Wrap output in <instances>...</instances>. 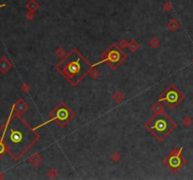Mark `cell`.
Returning a JSON list of instances; mask_svg holds the SVG:
<instances>
[{
  "mask_svg": "<svg viewBox=\"0 0 193 180\" xmlns=\"http://www.w3.org/2000/svg\"><path fill=\"white\" fill-rule=\"evenodd\" d=\"M40 140V135L36 128H32L27 125L18 115H15L6 135L7 151L15 158L23 157L27 151Z\"/></svg>",
  "mask_w": 193,
  "mask_h": 180,
  "instance_id": "6da1fadb",
  "label": "cell"
},
{
  "mask_svg": "<svg viewBox=\"0 0 193 180\" xmlns=\"http://www.w3.org/2000/svg\"><path fill=\"white\" fill-rule=\"evenodd\" d=\"M91 67L93 66L77 49H73L56 68L70 84L77 85L90 71Z\"/></svg>",
  "mask_w": 193,
  "mask_h": 180,
  "instance_id": "7a4b0ae2",
  "label": "cell"
},
{
  "mask_svg": "<svg viewBox=\"0 0 193 180\" xmlns=\"http://www.w3.org/2000/svg\"><path fill=\"white\" fill-rule=\"evenodd\" d=\"M145 128L155 139L161 142L175 130L177 124L164 112H160L155 114L153 117L147 121Z\"/></svg>",
  "mask_w": 193,
  "mask_h": 180,
  "instance_id": "3957f363",
  "label": "cell"
},
{
  "mask_svg": "<svg viewBox=\"0 0 193 180\" xmlns=\"http://www.w3.org/2000/svg\"><path fill=\"white\" fill-rule=\"evenodd\" d=\"M126 57L127 56H126L124 51L121 49V47L115 44H112L109 46V48L105 53H103L102 60L100 62L94 64L93 67L102 63H106L112 69H117L126 59Z\"/></svg>",
  "mask_w": 193,
  "mask_h": 180,
  "instance_id": "277c9868",
  "label": "cell"
},
{
  "mask_svg": "<svg viewBox=\"0 0 193 180\" xmlns=\"http://www.w3.org/2000/svg\"><path fill=\"white\" fill-rule=\"evenodd\" d=\"M74 117V114L69 108V106L67 104H65L64 102H60V103L56 107V109L50 113V119L46 123L40 125V127L46 125L49 122L57 121L59 127L64 128L66 125L69 124V122L72 120Z\"/></svg>",
  "mask_w": 193,
  "mask_h": 180,
  "instance_id": "5b68a950",
  "label": "cell"
},
{
  "mask_svg": "<svg viewBox=\"0 0 193 180\" xmlns=\"http://www.w3.org/2000/svg\"><path fill=\"white\" fill-rule=\"evenodd\" d=\"M184 100H185V95L174 85H170L160 94L158 101L164 102L169 108L173 109V108H175Z\"/></svg>",
  "mask_w": 193,
  "mask_h": 180,
  "instance_id": "8992f818",
  "label": "cell"
},
{
  "mask_svg": "<svg viewBox=\"0 0 193 180\" xmlns=\"http://www.w3.org/2000/svg\"><path fill=\"white\" fill-rule=\"evenodd\" d=\"M183 150L184 147L173 148L170 155L163 159V163L173 173H177L186 164V159L182 156Z\"/></svg>",
  "mask_w": 193,
  "mask_h": 180,
  "instance_id": "52a82bcc",
  "label": "cell"
},
{
  "mask_svg": "<svg viewBox=\"0 0 193 180\" xmlns=\"http://www.w3.org/2000/svg\"><path fill=\"white\" fill-rule=\"evenodd\" d=\"M27 109H28L27 104L26 103V101L23 100L22 99H20L16 103L13 105V110L15 112V115H18L24 114Z\"/></svg>",
  "mask_w": 193,
  "mask_h": 180,
  "instance_id": "ba28073f",
  "label": "cell"
},
{
  "mask_svg": "<svg viewBox=\"0 0 193 180\" xmlns=\"http://www.w3.org/2000/svg\"><path fill=\"white\" fill-rule=\"evenodd\" d=\"M12 64L8 58L6 57L0 58V72H2V73L8 72V71L12 69Z\"/></svg>",
  "mask_w": 193,
  "mask_h": 180,
  "instance_id": "9c48e42d",
  "label": "cell"
},
{
  "mask_svg": "<svg viewBox=\"0 0 193 180\" xmlns=\"http://www.w3.org/2000/svg\"><path fill=\"white\" fill-rule=\"evenodd\" d=\"M27 9H28V11L35 12L39 9V4L35 0H30L27 4Z\"/></svg>",
  "mask_w": 193,
  "mask_h": 180,
  "instance_id": "30bf717a",
  "label": "cell"
},
{
  "mask_svg": "<svg viewBox=\"0 0 193 180\" xmlns=\"http://www.w3.org/2000/svg\"><path fill=\"white\" fill-rule=\"evenodd\" d=\"M163 110H164V106L162 104H160V101H157L156 103H155L153 106H152V111H153L155 114L163 112Z\"/></svg>",
  "mask_w": 193,
  "mask_h": 180,
  "instance_id": "8fae6325",
  "label": "cell"
},
{
  "mask_svg": "<svg viewBox=\"0 0 193 180\" xmlns=\"http://www.w3.org/2000/svg\"><path fill=\"white\" fill-rule=\"evenodd\" d=\"M40 161H42V158H40L38 154H34V155H32L29 158V162L32 163L33 165H38L40 162Z\"/></svg>",
  "mask_w": 193,
  "mask_h": 180,
  "instance_id": "7c38bea8",
  "label": "cell"
},
{
  "mask_svg": "<svg viewBox=\"0 0 193 180\" xmlns=\"http://www.w3.org/2000/svg\"><path fill=\"white\" fill-rule=\"evenodd\" d=\"M192 123H193L192 119L189 116H186L184 119L182 120V124L184 125V127H186V128H189L190 125H192Z\"/></svg>",
  "mask_w": 193,
  "mask_h": 180,
  "instance_id": "4fadbf2b",
  "label": "cell"
},
{
  "mask_svg": "<svg viewBox=\"0 0 193 180\" xmlns=\"http://www.w3.org/2000/svg\"><path fill=\"white\" fill-rule=\"evenodd\" d=\"M113 99L117 101V103H120V102L123 100L124 96H123V94H121V93H120V92H117L116 95H114Z\"/></svg>",
  "mask_w": 193,
  "mask_h": 180,
  "instance_id": "5bb4252c",
  "label": "cell"
},
{
  "mask_svg": "<svg viewBox=\"0 0 193 180\" xmlns=\"http://www.w3.org/2000/svg\"><path fill=\"white\" fill-rule=\"evenodd\" d=\"M169 27H170V28L172 30V31H174V30H176L177 28L179 27V24L173 20V21H171V22L170 23V25H169Z\"/></svg>",
  "mask_w": 193,
  "mask_h": 180,
  "instance_id": "9a60e30c",
  "label": "cell"
},
{
  "mask_svg": "<svg viewBox=\"0 0 193 180\" xmlns=\"http://www.w3.org/2000/svg\"><path fill=\"white\" fill-rule=\"evenodd\" d=\"M5 151H7V146H6L5 143L0 142V156L3 155V154L5 153Z\"/></svg>",
  "mask_w": 193,
  "mask_h": 180,
  "instance_id": "2e32d148",
  "label": "cell"
},
{
  "mask_svg": "<svg viewBox=\"0 0 193 180\" xmlns=\"http://www.w3.org/2000/svg\"><path fill=\"white\" fill-rule=\"evenodd\" d=\"M34 12H31V11H29L27 14V19H32L33 18V16H34V14H33Z\"/></svg>",
  "mask_w": 193,
  "mask_h": 180,
  "instance_id": "e0dca14e",
  "label": "cell"
},
{
  "mask_svg": "<svg viewBox=\"0 0 193 180\" xmlns=\"http://www.w3.org/2000/svg\"><path fill=\"white\" fill-rule=\"evenodd\" d=\"M0 178H3V176H1V173H0Z\"/></svg>",
  "mask_w": 193,
  "mask_h": 180,
  "instance_id": "ac0fdd59",
  "label": "cell"
}]
</instances>
